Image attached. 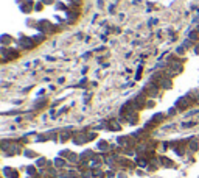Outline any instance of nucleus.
Listing matches in <instances>:
<instances>
[{
    "mask_svg": "<svg viewBox=\"0 0 199 178\" xmlns=\"http://www.w3.org/2000/svg\"><path fill=\"white\" fill-rule=\"evenodd\" d=\"M72 141L76 145H82V144L89 142V133H76V134H73Z\"/></svg>",
    "mask_w": 199,
    "mask_h": 178,
    "instance_id": "nucleus-1",
    "label": "nucleus"
},
{
    "mask_svg": "<svg viewBox=\"0 0 199 178\" xmlns=\"http://www.w3.org/2000/svg\"><path fill=\"white\" fill-rule=\"evenodd\" d=\"M190 105H191V98L190 97H182V98H179V100H177L176 108H177V110H187Z\"/></svg>",
    "mask_w": 199,
    "mask_h": 178,
    "instance_id": "nucleus-2",
    "label": "nucleus"
},
{
    "mask_svg": "<svg viewBox=\"0 0 199 178\" xmlns=\"http://www.w3.org/2000/svg\"><path fill=\"white\" fill-rule=\"evenodd\" d=\"M159 163H160V166L165 167V169H171V167H174V163L167 156H159Z\"/></svg>",
    "mask_w": 199,
    "mask_h": 178,
    "instance_id": "nucleus-3",
    "label": "nucleus"
},
{
    "mask_svg": "<svg viewBox=\"0 0 199 178\" xmlns=\"http://www.w3.org/2000/svg\"><path fill=\"white\" fill-rule=\"evenodd\" d=\"M165 119V114H162V113H157V114H154V116H152V119L151 120L148 122V125L146 127H149V125H157V124H162V120H163Z\"/></svg>",
    "mask_w": 199,
    "mask_h": 178,
    "instance_id": "nucleus-4",
    "label": "nucleus"
},
{
    "mask_svg": "<svg viewBox=\"0 0 199 178\" xmlns=\"http://www.w3.org/2000/svg\"><path fill=\"white\" fill-rule=\"evenodd\" d=\"M3 175H5V178H19V172L16 169H13V167H5Z\"/></svg>",
    "mask_w": 199,
    "mask_h": 178,
    "instance_id": "nucleus-5",
    "label": "nucleus"
},
{
    "mask_svg": "<svg viewBox=\"0 0 199 178\" xmlns=\"http://www.w3.org/2000/svg\"><path fill=\"white\" fill-rule=\"evenodd\" d=\"M188 148H190V151H193V153H196L199 150V141L196 137H190V139H188Z\"/></svg>",
    "mask_w": 199,
    "mask_h": 178,
    "instance_id": "nucleus-6",
    "label": "nucleus"
},
{
    "mask_svg": "<svg viewBox=\"0 0 199 178\" xmlns=\"http://www.w3.org/2000/svg\"><path fill=\"white\" fill-rule=\"evenodd\" d=\"M97 148L100 151H107L109 148H111V145L107 144V141H104V139H100L98 142H97Z\"/></svg>",
    "mask_w": 199,
    "mask_h": 178,
    "instance_id": "nucleus-7",
    "label": "nucleus"
},
{
    "mask_svg": "<svg viewBox=\"0 0 199 178\" xmlns=\"http://www.w3.org/2000/svg\"><path fill=\"white\" fill-rule=\"evenodd\" d=\"M67 163H69V161L65 159V158H61V156H59V158H56V159L53 161V164H55V167H56V169H62V167H64Z\"/></svg>",
    "mask_w": 199,
    "mask_h": 178,
    "instance_id": "nucleus-8",
    "label": "nucleus"
},
{
    "mask_svg": "<svg viewBox=\"0 0 199 178\" xmlns=\"http://www.w3.org/2000/svg\"><path fill=\"white\" fill-rule=\"evenodd\" d=\"M159 86H160V88H165V89H170V88H171V78L163 77L160 81H159Z\"/></svg>",
    "mask_w": 199,
    "mask_h": 178,
    "instance_id": "nucleus-9",
    "label": "nucleus"
},
{
    "mask_svg": "<svg viewBox=\"0 0 199 178\" xmlns=\"http://www.w3.org/2000/svg\"><path fill=\"white\" fill-rule=\"evenodd\" d=\"M67 161L69 163H73V164H78V163H81V158H79V155H76V153H70L69 158H67Z\"/></svg>",
    "mask_w": 199,
    "mask_h": 178,
    "instance_id": "nucleus-10",
    "label": "nucleus"
},
{
    "mask_svg": "<svg viewBox=\"0 0 199 178\" xmlns=\"http://www.w3.org/2000/svg\"><path fill=\"white\" fill-rule=\"evenodd\" d=\"M44 166H48V161L45 158H38L36 161V167H44Z\"/></svg>",
    "mask_w": 199,
    "mask_h": 178,
    "instance_id": "nucleus-11",
    "label": "nucleus"
},
{
    "mask_svg": "<svg viewBox=\"0 0 199 178\" xmlns=\"http://www.w3.org/2000/svg\"><path fill=\"white\" fill-rule=\"evenodd\" d=\"M25 170H26V173H28L30 177L36 175V167H34V166H26V167H25Z\"/></svg>",
    "mask_w": 199,
    "mask_h": 178,
    "instance_id": "nucleus-12",
    "label": "nucleus"
},
{
    "mask_svg": "<svg viewBox=\"0 0 199 178\" xmlns=\"http://www.w3.org/2000/svg\"><path fill=\"white\" fill-rule=\"evenodd\" d=\"M24 155H25L26 158H36V156H38V155H36L33 150H25V151H24Z\"/></svg>",
    "mask_w": 199,
    "mask_h": 178,
    "instance_id": "nucleus-13",
    "label": "nucleus"
},
{
    "mask_svg": "<svg viewBox=\"0 0 199 178\" xmlns=\"http://www.w3.org/2000/svg\"><path fill=\"white\" fill-rule=\"evenodd\" d=\"M67 139H70V134H69V133H61V137H59V141H61V142H65Z\"/></svg>",
    "mask_w": 199,
    "mask_h": 178,
    "instance_id": "nucleus-14",
    "label": "nucleus"
},
{
    "mask_svg": "<svg viewBox=\"0 0 199 178\" xmlns=\"http://www.w3.org/2000/svg\"><path fill=\"white\" fill-rule=\"evenodd\" d=\"M106 177H107V178H114V177H117V173H115V170H107V172H106Z\"/></svg>",
    "mask_w": 199,
    "mask_h": 178,
    "instance_id": "nucleus-15",
    "label": "nucleus"
},
{
    "mask_svg": "<svg viewBox=\"0 0 199 178\" xmlns=\"http://www.w3.org/2000/svg\"><path fill=\"white\" fill-rule=\"evenodd\" d=\"M176 53H177V55H184L185 53L184 47H177V48H176Z\"/></svg>",
    "mask_w": 199,
    "mask_h": 178,
    "instance_id": "nucleus-16",
    "label": "nucleus"
},
{
    "mask_svg": "<svg viewBox=\"0 0 199 178\" xmlns=\"http://www.w3.org/2000/svg\"><path fill=\"white\" fill-rule=\"evenodd\" d=\"M117 178H128V175L123 173V172H120V173H117Z\"/></svg>",
    "mask_w": 199,
    "mask_h": 178,
    "instance_id": "nucleus-17",
    "label": "nucleus"
},
{
    "mask_svg": "<svg viewBox=\"0 0 199 178\" xmlns=\"http://www.w3.org/2000/svg\"><path fill=\"white\" fill-rule=\"evenodd\" d=\"M194 52L199 55V44H194Z\"/></svg>",
    "mask_w": 199,
    "mask_h": 178,
    "instance_id": "nucleus-18",
    "label": "nucleus"
},
{
    "mask_svg": "<svg viewBox=\"0 0 199 178\" xmlns=\"http://www.w3.org/2000/svg\"><path fill=\"white\" fill-rule=\"evenodd\" d=\"M44 3H53V0H44Z\"/></svg>",
    "mask_w": 199,
    "mask_h": 178,
    "instance_id": "nucleus-19",
    "label": "nucleus"
}]
</instances>
